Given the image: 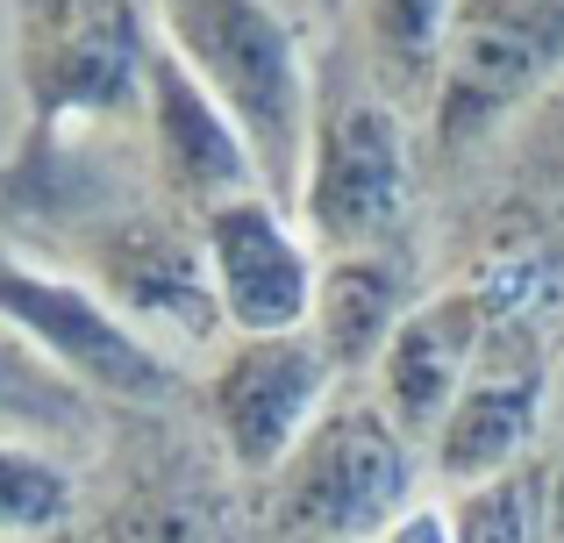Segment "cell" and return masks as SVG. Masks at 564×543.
Listing matches in <instances>:
<instances>
[{"label": "cell", "instance_id": "5", "mask_svg": "<svg viewBox=\"0 0 564 543\" xmlns=\"http://www.w3.org/2000/svg\"><path fill=\"white\" fill-rule=\"evenodd\" d=\"M0 322L22 344H36L72 387L115 393V401H165L172 393V358L143 344L86 279L43 272L29 258L0 251Z\"/></svg>", "mask_w": 564, "mask_h": 543}, {"label": "cell", "instance_id": "1", "mask_svg": "<svg viewBox=\"0 0 564 543\" xmlns=\"http://www.w3.org/2000/svg\"><path fill=\"white\" fill-rule=\"evenodd\" d=\"M158 22H165V43L193 65V79L236 115L264 172V194L293 208L307 172L315 94H307V57L286 14L272 0H158Z\"/></svg>", "mask_w": 564, "mask_h": 543}, {"label": "cell", "instance_id": "9", "mask_svg": "<svg viewBox=\"0 0 564 543\" xmlns=\"http://www.w3.org/2000/svg\"><path fill=\"white\" fill-rule=\"evenodd\" d=\"M486 329H494V293L486 286H436L408 307L393 344L379 350L365 393H372V408L414 450H429V436H436L443 415L457 408Z\"/></svg>", "mask_w": 564, "mask_h": 543}, {"label": "cell", "instance_id": "3", "mask_svg": "<svg viewBox=\"0 0 564 543\" xmlns=\"http://www.w3.org/2000/svg\"><path fill=\"white\" fill-rule=\"evenodd\" d=\"M408 215V129L393 100L372 86H336L315 94L307 129V172L293 194V222L307 229L322 258L386 251Z\"/></svg>", "mask_w": 564, "mask_h": 543}, {"label": "cell", "instance_id": "13", "mask_svg": "<svg viewBox=\"0 0 564 543\" xmlns=\"http://www.w3.org/2000/svg\"><path fill=\"white\" fill-rule=\"evenodd\" d=\"M422 293L408 286L393 251H344L322 258L315 279V307H307V336L322 344V358L336 365L344 387H365L379 365V350L393 344V329L408 322V307Z\"/></svg>", "mask_w": 564, "mask_h": 543}, {"label": "cell", "instance_id": "4", "mask_svg": "<svg viewBox=\"0 0 564 543\" xmlns=\"http://www.w3.org/2000/svg\"><path fill=\"white\" fill-rule=\"evenodd\" d=\"M200 393H207V415H215L229 465L250 479H272L293 458V444L322 422V408L344 393V379H336V365L322 358V344L307 329L221 336L207 350Z\"/></svg>", "mask_w": 564, "mask_h": 543}, {"label": "cell", "instance_id": "15", "mask_svg": "<svg viewBox=\"0 0 564 543\" xmlns=\"http://www.w3.org/2000/svg\"><path fill=\"white\" fill-rule=\"evenodd\" d=\"M72 515V479L36 444L0 436V536H43Z\"/></svg>", "mask_w": 564, "mask_h": 543}, {"label": "cell", "instance_id": "14", "mask_svg": "<svg viewBox=\"0 0 564 543\" xmlns=\"http://www.w3.org/2000/svg\"><path fill=\"white\" fill-rule=\"evenodd\" d=\"M443 515H451V543H543L551 515H543V487L536 473H508V479H486V487H457L436 493Z\"/></svg>", "mask_w": 564, "mask_h": 543}, {"label": "cell", "instance_id": "2", "mask_svg": "<svg viewBox=\"0 0 564 543\" xmlns=\"http://www.w3.org/2000/svg\"><path fill=\"white\" fill-rule=\"evenodd\" d=\"M264 487L279 543H379L408 508L429 501V458L379 415L365 387H344Z\"/></svg>", "mask_w": 564, "mask_h": 543}, {"label": "cell", "instance_id": "8", "mask_svg": "<svg viewBox=\"0 0 564 543\" xmlns=\"http://www.w3.org/2000/svg\"><path fill=\"white\" fill-rule=\"evenodd\" d=\"M86 286L172 358V350H215L229 336L215 301V279H207V251H200V222H129L115 237L94 243V279Z\"/></svg>", "mask_w": 564, "mask_h": 543}, {"label": "cell", "instance_id": "11", "mask_svg": "<svg viewBox=\"0 0 564 543\" xmlns=\"http://www.w3.org/2000/svg\"><path fill=\"white\" fill-rule=\"evenodd\" d=\"M564 51V0H471L443 43V129L522 100Z\"/></svg>", "mask_w": 564, "mask_h": 543}, {"label": "cell", "instance_id": "6", "mask_svg": "<svg viewBox=\"0 0 564 543\" xmlns=\"http://www.w3.org/2000/svg\"><path fill=\"white\" fill-rule=\"evenodd\" d=\"M543 430V336L529 329V315L494 307L471 379L457 393V408L443 415V430L429 436V487L457 493V487H486L529 465Z\"/></svg>", "mask_w": 564, "mask_h": 543}, {"label": "cell", "instance_id": "16", "mask_svg": "<svg viewBox=\"0 0 564 543\" xmlns=\"http://www.w3.org/2000/svg\"><path fill=\"white\" fill-rule=\"evenodd\" d=\"M379 543H451V515H443V501L429 493V501H422V508H408V515H400Z\"/></svg>", "mask_w": 564, "mask_h": 543}, {"label": "cell", "instance_id": "10", "mask_svg": "<svg viewBox=\"0 0 564 543\" xmlns=\"http://www.w3.org/2000/svg\"><path fill=\"white\" fill-rule=\"evenodd\" d=\"M143 108H151V137H158V172L180 200H193V215L221 208L236 194H264V172L250 158L236 115L193 79V65L158 36L151 72H143Z\"/></svg>", "mask_w": 564, "mask_h": 543}, {"label": "cell", "instance_id": "7", "mask_svg": "<svg viewBox=\"0 0 564 543\" xmlns=\"http://www.w3.org/2000/svg\"><path fill=\"white\" fill-rule=\"evenodd\" d=\"M193 222H200L207 279H215L229 336H293V329H307L322 251L307 243V229L293 222L286 200L279 194H236V200H221V208L193 215Z\"/></svg>", "mask_w": 564, "mask_h": 543}, {"label": "cell", "instance_id": "17", "mask_svg": "<svg viewBox=\"0 0 564 543\" xmlns=\"http://www.w3.org/2000/svg\"><path fill=\"white\" fill-rule=\"evenodd\" d=\"M543 515H551V536L564 543V473L551 479V487H543Z\"/></svg>", "mask_w": 564, "mask_h": 543}, {"label": "cell", "instance_id": "12", "mask_svg": "<svg viewBox=\"0 0 564 543\" xmlns=\"http://www.w3.org/2000/svg\"><path fill=\"white\" fill-rule=\"evenodd\" d=\"M158 36H143V0H51L29 36L36 94L51 108H115L151 72Z\"/></svg>", "mask_w": 564, "mask_h": 543}]
</instances>
